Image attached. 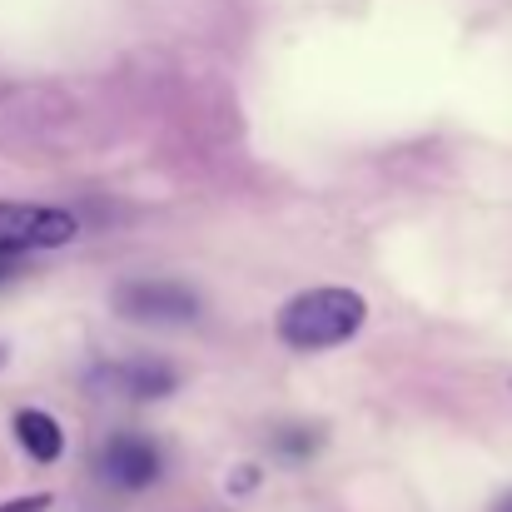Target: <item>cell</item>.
Listing matches in <instances>:
<instances>
[{"label": "cell", "instance_id": "ba28073f", "mask_svg": "<svg viewBox=\"0 0 512 512\" xmlns=\"http://www.w3.org/2000/svg\"><path fill=\"white\" fill-rule=\"evenodd\" d=\"M0 363H5V348H0Z\"/></svg>", "mask_w": 512, "mask_h": 512}, {"label": "cell", "instance_id": "5b68a950", "mask_svg": "<svg viewBox=\"0 0 512 512\" xmlns=\"http://www.w3.org/2000/svg\"><path fill=\"white\" fill-rule=\"evenodd\" d=\"M15 438H20V448H25L35 463H55V458L65 453L60 423H55L50 413H40V408H20V413H15Z\"/></svg>", "mask_w": 512, "mask_h": 512}, {"label": "cell", "instance_id": "8992f818", "mask_svg": "<svg viewBox=\"0 0 512 512\" xmlns=\"http://www.w3.org/2000/svg\"><path fill=\"white\" fill-rule=\"evenodd\" d=\"M50 508V493H35V498H15V503H0V512H45Z\"/></svg>", "mask_w": 512, "mask_h": 512}, {"label": "cell", "instance_id": "277c9868", "mask_svg": "<svg viewBox=\"0 0 512 512\" xmlns=\"http://www.w3.org/2000/svg\"><path fill=\"white\" fill-rule=\"evenodd\" d=\"M120 309L135 314V319H189L194 299L184 289H174V284H140V289H130L120 299Z\"/></svg>", "mask_w": 512, "mask_h": 512}, {"label": "cell", "instance_id": "3957f363", "mask_svg": "<svg viewBox=\"0 0 512 512\" xmlns=\"http://www.w3.org/2000/svg\"><path fill=\"white\" fill-rule=\"evenodd\" d=\"M160 473H165V453L155 438H140V433H115L95 453V478L115 493H145L160 483Z\"/></svg>", "mask_w": 512, "mask_h": 512}, {"label": "cell", "instance_id": "7a4b0ae2", "mask_svg": "<svg viewBox=\"0 0 512 512\" xmlns=\"http://www.w3.org/2000/svg\"><path fill=\"white\" fill-rule=\"evenodd\" d=\"M75 239V214L55 204L0 199V259H20L35 249H60Z\"/></svg>", "mask_w": 512, "mask_h": 512}, {"label": "cell", "instance_id": "6da1fadb", "mask_svg": "<svg viewBox=\"0 0 512 512\" xmlns=\"http://www.w3.org/2000/svg\"><path fill=\"white\" fill-rule=\"evenodd\" d=\"M368 319V304L358 289H343V284H319V289H304L294 294L279 319H274V334L299 348V353H319V348H339L348 343Z\"/></svg>", "mask_w": 512, "mask_h": 512}, {"label": "cell", "instance_id": "52a82bcc", "mask_svg": "<svg viewBox=\"0 0 512 512\" xmlns=\"http://www.w3.org/2000/svg\"><path fill=\"white\" fill-rule=\"evenodd\" d=\"M498 512H512V498H503V503H498Z\"/></svg>", "mask_w": 512, "mask_h": 512}]
</instances>
